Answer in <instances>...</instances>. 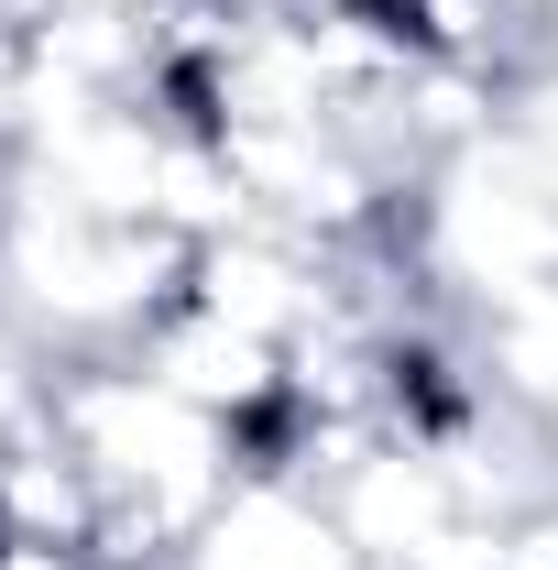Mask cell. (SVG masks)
<instances>
[{"label": "cell", "instance_id": "6da1fadb", "mask_svg": "<svg viewBox=\"0 0 558 570\" xmlns=\"http://www.w3.org/2000/svg\"><path fill=\"white\" fill-rule=\"evenodd\" d=\"M176 570H372L350 549L340 504L318 494V483H285V472H241L219 515L187 538V560Z\"/></svg>", "mask_w": 558, "mask_h": 570}, {"label": "cell", "instance_id": "7a4b0ae2", "mask_svg": "<svg viewBox=\"0 0 558 570\" xmlns=\"http://www.w3.org/2000/svg\"><path fill=\"white\" fill-rule=\"evenodd\" d=\"M142 373H165V384H176L198 417H219L230 439L285 406V341H252V330L198 318V307H176V318L142 341Z\"/></svg>", "mask_w": 558, "mask_h": 570}, {"label": "cell", "instance_id": "3957f363", "mask_svg": "<svg viewBox=\"0 0 558 570\" xmlns=\"http://www.w3.org/2000/svg\"><path fill=\"white\" fill-rule=\"evenodd\" d=\"M492 22L515 33V67L526 56H558V0H492Z\"/></svg>", "mask_w": 558, "mask_h": 570}, {"label": "cell", "instance_id": "277c9868", "mask_svg": "<svg viewBox=\"0 0 558 570\" xmlns=\"http://www.w3.org/2000/svg\"><path fill=\"white\" fill-rule=\"evenodd\" d=\"M88 11H132V22H142V11H153V0H88Z\"/></svg>", "mask_w": 558, "mask_h": 570}, {"label": "cell", "instance_id": "5b68a950", "mask_svg": "<svg viewBox=\"0 0 558 570\" xmlns=\"http://www.w3.org/2000/svg\"><path fill=\"white\" fill-rule=\"evenodd\" d=\"M252 11H296V0H252Z\"/></svg>", "mask_w": 558, "mask_h": 570}]
</instances>
